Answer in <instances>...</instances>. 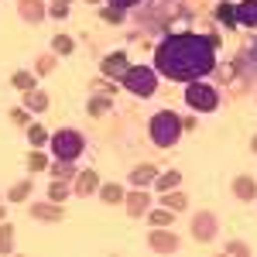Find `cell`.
Here are the masks:
<instances>
[{"label": "cell", "instance_id": "obj_38", "mask_svg": "<svg viewBox=\"0 0 257 257\" xmlns=\"http://www.w3.org/2000/svg\"><path fill=\"white\" fill-rule=\"evenodd\" d=\"M4 213H7V209H4V206H0V223H4Z\"/></svg>", "mask_w": 257, "mask_h": 257}, {"label": "cell", "instance_id": "obj_19", "mask_svg": "<svg viewBox=\"0 0 257 257\" xmlns=\"http://www.w3.org/2000/svg\"><path fill=\"white\" fill-rule=\"evenodd\" d=\"M172 219H175L172 209H151V213H148V223H151V226H172Z\"/></svg>", "mask_w": 257, "mask_h": 257}, {"label": "cell", "instance_id": "obj_26", "mask_svg": "<svg viewBox=\"0 0 257 257\" xmlns=\"http://www.w3.org/2000/svg\"><path fill=\"white\" fill-rule=\"evenodd\" d=\"M14 89H21V93H28V89H35V76L31 72H14Z\"/></svg>", "mask_w": 257, "mask_h": 257}, {"label": "cell", "instance_id": "obj_7", "mask_svg": "<svg viewBox=\"0 0 257 257\" xmlns=\"http://www.w3.org/2000/svg\"><path fill=\"white\" fill-rule=\"evenodd\" d=\"M192 237H196L199 243H209V240L216 237V216H213V213H199V216L192 219Z\"/></svg>", "mask_w": 257, "mask_h": 257}, {"label": "cell", "instance_id": "obj_12", "mask_svg": "<svg viewBox=\"0 0 257 257\" xmlns=\"http://www.w3.org/2000/svg\"><path fill=\"white\" fill-rule=\"evenodd\" d=\"M233 192H237V199H243V202H254V199H257V182L250 175H237Z\"/></svg>", "mask_w": 257, "mask_h": 257}, {"label": "cell", "instance_id": "obj_37", "mask_svg": "<svg viewBox=\"0 0 257 257\" xmlns=\"http://www.w3.org/2000/svg\"><path fill=\"white\" fill-rule=\"evenodd\" d=\"M131 4H138V0H110V7H117V11H123V7H131Z\"/></svg>", "mask_w": 257, "mask_h": 257}, {"label": "cell", "instance_id": "obj_28", "mask_svg": "<svg viewBox=\"0 0 257 257\" xmlns=\"http://www.w3.org/2000/svg\"><path fill=\"white\" fill-rule=\"evenodd\" d=\"M28 141H31V144H45V141H52L48 138V134H45V127H41V123H31V127H28Z\"/></svg>", "mask_w": 257, "mask_h": 257}, {"label": "cell", "instance_id": "obj_31", "mask_svg": "<svg viewBox=\"0 0 257 257\" xmlns=\"http://www.w3.org/2000/svg\"><path fill=\"white\" fill-rule=\"evenodd\" d=\"M55 69V55H41L38 59V76H48Z\"/></svg>", "mask_w": 257, "mask_h": 257}, {"label": "cell", "instance_id": "obj_15", "mask_svg": "<svg viewBox=\"0 0 257 257\" xmlns=\"http://www.w3.org/2000/svg\"><path fill=\"white\" fill-rule=\"evenodd\" d=\"M237 24L257 28V0H243V4L237 7Z\"/></svg>", "mask_w": 257, "mask_h": 257}, {"label": "cell", "instance_id": "obj_9", "mask_svg": "<svg viewBox=\"0 0 257 257\" xmlns=\"http://www.w3.org/2000/svg\"><path fill=\"white\" fill-rule=\"evenodd\" d=\"M127 69H131V62H127L123 52H113V55L103 59V76H106V79H123Z\"/></svg>", "mask_w": 257, "mask_h": 257}, {"label": "cell", "instance_id": "obj_2", "mask_svg": "<svg viewBox=\"0 0 257 257\" xmlns=\"http://www.w3.org/2000/svg\"><path fill=\"white\" fill-rule=\"evenodd\" d=\"M182 131H185V123H182V117L172 113V110H161L158 117L151 120V141H155L158 148H172V144L182 138Z\"/></svg>", "mask_w": 257, "mask_h": 257}, {"label": "cell", "instance_id": "obj_36", "mask_svg": "<svg viewBox=\"0 0 257 257\" xmlns=\"http://www.w3.org/2000/svg\"><path fill=\"white\" fill-rule=\"evenodd\" d=\"M93 89H99L103 96H106V93H113V86H110V82H106V79H103V82H93Z\"/></svg>", "mask_w": 257, "mask_h": 257}, {"label": "cell", "instance_id": "obj_20", "mask_svg": "<svg viewBox=\"0 0 257 257\" xmlns=\"http://www.w3.org/2000/svg\"><path fill=\"white\" fill-rule=\"evenodd\" d=\"M11 250H14V226L4 223L0 226V254H11Z\"/></svg>", "mask_w": 257, "mask_h": 257}, {"label": "cell", "instance_id": "obj_35", "mask_svg": "<svg viewBox=\"0 0 257 257\" xmlns=\"http://www.w3.org/2000/svg\"><path fill=\"white\" fill-rule=\"evenodd\" d=\"M11 120H14L18 127H28V110H11Z\"/></svg>", "mask_w": 257, "mask_h": 257}, {"label": "cell", "instance_id": "obj_24", "mask_svg": "<svg viewBox=\"0 0 257 257\" xmlns=\"http://www.w3.org/2000/svg\"><path fill=\"white\" fill-rule=\"evenodd\" d=\"M52 175H55V178H72V175H79V172L72 168V161L59 158V161H55V165H52Z\"/></svg>", "mask_w": 257, "mask_h": 257}, {"label": "cell", "instance_id": "obj_16", "mask_svg": "<svg viewBox=\"0 0 257 257\" xmlns=\"http://www.w3.org/2000/svg\"><path fill=\"white\" fill-rule=\"evenodd\" d=\"M99 199H103L106 206H117V202H123V199H127V192H123V185L110 182V185H99Z\"/></svg>", "mask_w": 257, "mask_h": 257}, {"label": "cell", "instance_id": "obj_32", "mask_svg": "<svg viewBox=\"0 0 257 257\" xmlns=\"http://www.w3.org/2000/svg\"><path fill=\"white\" fill-rule=\"evenodd\" d=\"M226 254H240V257H247V254H250V247H247V243H240V240H230V243H226Z\"/></svg>", "mask_w": 257, "mask_h": 257}, {"label": "cell", "instance_id": "obj_23", "mask_svg": "<svg viewBox=\"0 0 257 257\" xmlns=\"http://www.w3.org/2000/svg\"><path fill=\"white\" fill-rule=\"evenodd\" d=\"M31 196V178H24L18 185H11V202H24V199Z\"/></svg>", "mask_w": 257, "mask_h": 257}, {"label": "cell", "instance_id": "obj_13", "mask_svg": "<svg viewBox=\"0 0 257 257\" xmlns=\"http://www.w3.org/2000/svg\"><path fill=\"white\" fill-rule=\"evenodd\" d=\"M18 11L24 21H41L48 11H45V4L41 0H18Z\"/></svg>", "mask_w": 257, "mask_h": 257}, {"label": "cell", "instance_id": "obj_10", "mask_svg": "<svg viewBox=\"0 0 257 257\" xmlns=\"http://www.w3.org/2000/svg\"><path fill=\"white\" fill-rule=\"evenodd\" d=\"M123 202H127V213H131V216H144V213H148V206H151V199H148L144 189H134Z\"/></svg>", "mask_w": 257, "mask_h": 257}, {"label": "cell", "instance_id": "obj_33", "mask_svg": "<svg viewBox=\"0 0 257 257\" xmlns=\"http://www.w3.org/2000/svg\"><path fill=\"white\" fill-rule=\"evenodd\" d=\"M48 14H52V18H65V14H69V0H55Z\"/></svg>", "mask_w": 257, "mask_h": 257}, {"label": "cell", "instance_id": "obj_39", "mask_svg": "<svg viewBox=\"0 0 257 257\" xmlns=\"http://www.w3.org/2000/svg\"><path fill=\"white\" fill-rule=\"evenodd\" d=\"M250 148H254V151H257V138H254V141H250Z\"/></svg>", "mask_w": 257, "mask_h": 257}, {"label": "cell", "instance_id": "obj_5", "mask_svg": "<svg viewBox=\"0 0 257 257\" xmlns=\"http://www.w3.org/2000/svg\"><path fill=\"white\" fill-rule=\"evenodd\" d=\"M185 103H189L192 110H202V113H209V110H216L219 96H216V89H213V86H206V82L192 79V82H189V89H185Z\"/></svg>", "mask_w": 257, "mask_h": 257}, {"label": "cell", "instance_id": "obj_30", "mask_svg": "<svg viewBox=\"0 0 257 257\" xmlns=\"http://www.w3.org/2000/svg\"><path fill=\"white\" fill-rule=\"evenodd\" d=\"M28 168H31V172H41V168H48V158H45L41 151H31V155H28Z\"/></svg>", "mask_w": 257, "mask_h": 257}, {"label": "cell", "instance_id": "obj_4", "mask_svg": "<svg viewBox=\"0 0 257 257\" xmlns=\"http://www.w3.org/2000/svg\"><path fill=\"white\" fill-rule=\"evenodd\" d=\"M48 144H52L55 158H65V161H76L82 155V148H86V141H82L79 131H55Z\"/></svg>", "mask_w": 257, "mask_h": 257}, {"label": "cell", "instance_id": "obj_22", "mask_svg": "<svg viewBox=\"0 0 257 257\" xmlns=\"http://www.w3.org/2000/svg\"><path fill=\"white\" fill-rule=\"evenodd\" d=\"M155 182H158V189H161V192H168V189H178V182H182V175H178L175 168H172V172H165V175H158Z\"/></svg>", "mask_w": 257, "mask_h": 257}, {"label": "cell", "instance_id": "obj_1", "mask_svg": "<svg viewBox=\"0 0 257 257\" xmlns=\"http://www.w3.org/2000/svg\"><path fill=\"white\" fill-rule=\"evenodd\" d=\"M155 65L165 79L192 82L216 69V41L202 35H172L158 45Z\"/></svg>", "mask_w": 257, "mask_h": 257}, {"label": "cell", "instance_id": "obj_6", "mask_svg": "<svg viewBox=\"0 0 257 257\" xmlns=\"http://www.w3.org/2000/svg\"><path fill=\"white\" fill-rule=\"evenodd\" d=\"M148 247H151L155 254H175L178 237L172 233V230H151V233H148Z\"/></svg>", "mask_w": 257, "mask_h": 257}, {"label": "cell", "instance_id": "obj_8", "mask_svg": "<svg viewBox=\"0 0 257 257\" xmlns=\"http://www.w3.org/2000/svg\"><path fill=\"white\" fill-rule=\"evenodd\" d=\"M28 213H31L35 219H48V223H59V219L65 216L62 202H55V199H52V202H31V206H28Z\"/></svg>", "mask_w": 257, "mask_h": 257}, {"label": "cell", "instance_id": "obj_11", "mask_svg": "<svg viewBox=\"0 0 257 257\" xmlns=\"http://www.w3.org/2000/svg\"><path fill=\"white\" fill-rule=\"evenodd\" d=\"M99 189V175L89 168V172H79L76 175V196H93Z\"/></svg>", "mask_w": 257, "mask_h": 257}, {"label": "cell", "instance_id": "obj_17", "mask_svg": "<svg viewBox=\"0 0 257 257\" xmlns=\"http://www.w3.org/2000/svg\"><path fill=\"white\" fill-rule=\"evenodd\" d=\"M161 206H165V209H172V213H182V209L189 206V199L182 196L178 189H168V192H161Z\"/></svg>", "mask_w": 257, "mask_h": 257}, {"label": "cell", "instance_id": "obj_18", "mask_svg": "<svg viewBox=\"0 0 257 257\" xmlns=\"http://www.w3.org/2000/svg\"><path fill=\"white\" fill-rule=\"evenodd\" d=\"M24 103H28V110H35V113H41V110H48V96L41 93L38 86L24 93Z\"/></svg>", "mask_w": 257, "mask_h": 257}, {"label": "cell", "instance_id": "obj_3", "mask_svg": "<svg viewBox=\"0 0 257 257\" xmlns=\"http://www.w3.org/2000/svg\"><path fill=\"white\" fill-rule=\"evenodd\" d=\"M123 86H127V93H134V96H155L158 76H155V69H148V65H134V69L123 72Z\"/></svg>", "mask_w": 257, "mask_h": 257}, {"label": "cell", "instance_id": "obj_14", "mask_svg": "<svg viewBox=\"0 0 257 257\" xmlns=\"http://www.w3.org/2000/svg\"><path fill=\"white\" fill-rule=\"evenodd\" d=\"M155 178H158V168H155V165H138V168L131 172V185L144 189V185H151Z\"/></svg>", "mask_w": 257, "mask_h": 257}, {"label": "cell", "instance_id": "obj_29", "mask_svg": "<svg viewBox=\"0 0 257 257\" xmlns=\"http://www.w3.org/2000/svg\"><path fill=\"white\" fill-rule=\"evenodd\" d=\"M106 110H110V99H106V96H96V99H89V113H93V117H103Z\"/></svg>", "mask_w": 257, "mask_h": 257}, {"label": "cell", "instance_id": "obj_27", "mask_svg": "<svg viewBox=\"0 0 257 257\" xmlns=\"http://www.w3.org/2000/svg\"><path fill=\"white\" fill-rule=\"evenodd\" d=\"M52 48H55L59 55H69V52L76 48V41L69 38V35H55V41H52Z\"/></svg>", "mask_w": 257, "mask_h": 257}, {"label": "cell", "instance_id": "obj_40", "mask_svg": "<svg viewBox=\"0 0 257 257\" xmlns=\"http://www.w3.org/2000/svg\"><path fill=\"white\" fill-rule=\"evenodd\" d=\"M89 4H96V0H89Z\"/></svg>", "mask_w": 257, "mask_h": 257}, {"label": "cell", "instance_id": "obj_34", "mask_svg": "<svg viewBox=\"0 0 257 257\" xmlns=\"http://www.w3.org/2000/svg\"><path fill=\"white\" fill-rule=\"evenodd\" d=\"M120 18H123V11H117V7H106L103 11V21H110V24H117Z\"/></svg>", "mask_w": 257, "mask_h": 257}, {"label": "cell", "instance_id": "obj_25", "mask_svg": "<svg viewBox=\"0 0 257 257\" xmlns=\"http://www.w3.org/2000/svg\"><path fill=\"white\" fill-rule=\"evenodd\" d=\"M216 18L223 21V24H230V28H233V24H237V7H233V4H219V7H216Z\"/></svg>", "mask_w": 257, "mask_h": 257}, {"label": "cell", "instance_id": "obj_21", "mask_svg": "<svg viewBox=\"0 0 257 257\" xmlns=\"http://www.w3.org/2000/svg\"><path fill=\"white\" fill-rule=\"evenodd\" d=\"M65 196H69V178H55V182H52V189H48V199L65 202Z\"/></svg>", "mask_w": 257, "mask_h": 257}]
</instances>
